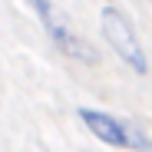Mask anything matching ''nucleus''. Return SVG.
Here are the masks:
<instances>
[{
    "label": "nucleus",
    "mask_w": 152,
    "mask_h": 152,
    "mask_svg": "<svg viewBox=\"0 0 152 152\" xmlns=\"http://www.w3.org/2000/svg\"><path fill=\"white\" fill-rule=\"evenodd\" d=\"M27 4L33 7V13H37V20L43 23L46 37L53 40V46L60 50L66 60L83 63V66H99V50L69 27V20L53 7V0H27Z\"/></svg>",
    "instance_id": "1"
},
{
    "label": "nucleus",
    "mask_w": 152,
    "mask_h": 152,
    "mask_svg": "<svg viewBox=\"0 0 152 152\" xmlns=\"http://www.w3.org/2000/svg\"><path fill=\"white\" fill-rule=\"evenodd\" d=\"M76 116L83 119V126L109 149H129V152H152V136L132 119H119L113 113H103V109H89V106H80Z\"/></svg>",
    "instance_id": "2"
},
{
    "label": "nucleus",
    "mask_w": 152,
    "mask_h": 152,
    "mask_svg": "<svg viewBox=\"0 0 152 152\" xmlns=\"http://www.w3.org/2000/svg\"><path fill=\"white\" fill-rule=\"evenodd\" d=\"M99 30H103V40L113 46V53L129 66L136 76H145L149 73V56L142 50V40H139L136 27L129 23V17H126L119 7L106 4L103 10H99Z\"/></svg>",
    "instance_id": "3"
}]
</instances>
